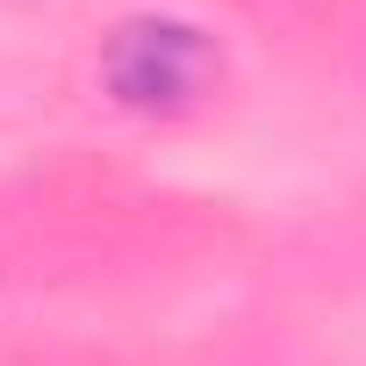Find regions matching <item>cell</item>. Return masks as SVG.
<instances>
[{
  "instance_id": "6da1fadb",
  "label": "cell",
  "mask_w": 366,
  "mask_h": 366,
  "mask_svg": "<svg viewBox=\"0 0 366 366\" xmlns=\"http://www.w3.org/2000/svg\"><path fill=\"white\" fill-rule=\"evenodd\" d=\"M101 86L137 115H187L223 86V51L194 22L137 15L101 44Z\"/></svg>"
}]
</instances>
